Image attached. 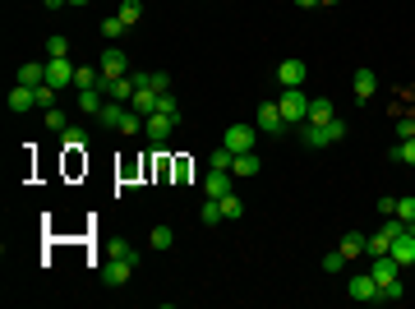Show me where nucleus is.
<instances>
[{"mask_svg": "<svg viewBox=\"0 0 415 309\" xmlns=\"http://www.w3.org/2000/svg\"><path fill=\"white\" fill-rule=\"evenodd\" d=\"M300 139H305V148H328V143H341L346 139V120L341 116H332L328 125H300Z\"/></svg>", "mask_w": 415, "mask_h": 309, "instance_id": "1", "label": "nucleus"}, {"mask_svg": "<svg viewBox=\"0 0 415 309\" xmlns=\"http://www.w3.org/2000/svg\"><path fill=\"white\" fill-rule=\"evenodd\" d=\"M277 107H281V120H286V125H305V116H309V97H305V88H281Z\"/></svg>", "mask_w": 415, "mask_h": 309, "instance_id": "2", "label": "nucleus"}, {"mask_svg": "<svg viewBox=\"0 0 415 309\" xmlns=\"http://www.w3.org/2000/svg\"><path fill=\"white\" fill-rule=\"evenodd\" d=\"M231 153H254V143H259V125H226V134H222Z\"/></svg>", "mask_w": 415, "mask_h": 309, "instance_id": "3", "label": "nucleus"}, {"mask_svg": "<svg viewBox=\"0 0 415 309\" xmlns=\"http://www.w3.org/2000/svg\"><path fill=\"white\" fill-rule=\"evenodd\" d=\"M254 125H259L263 134H291V125L281 120V107H277V102H263V107L254 111Z\"/></svg>", "mask_w": 415, "mask_h": 309, "instance_id": "4", "label": "nucleus"}, {"mask_svg": "<svg viewBox=\"0 0 415 309\" xmlns=\"http://www.w3.org/2000/svg\"><path fill=\"white\" fill-rule=\"evenodd\" d=\"M74 70L78 65L70 61V56H51V61H46V83H51V88H70V83H74Z\"/></svg>", "mask_w": 415, "mask_h": 309, "instance_id": "5", "label": "nucleus"}, {"mask_svg": "<svg viewBox=\"0 0 415 309\" xmlns=\"http://www.w3.org/2000/svg\"><path fill=\"white\" fill-rule=\"evenodd\" d=\"M171 129H175V120H171V116H162V111H153V116H143V134H148V139H153L157 148H162V143L171 139Z\"/></svg>", "mask_w": 415, "mask_h": 309, "instance_id": "6", "label": "nucleus"}, {"mask_svg": "<svg viewBox=\"0 0 415 309\" xmlns=\"http://www.w3.org/2000/svg\"><path fill=\"white\" fill-rule=\"evenodd\" d=\"M129 277H134V263L129 259H111L107 254V263H102V281H107V286H125Z\"/></svg>", "mask_w": 415, "mask_h": 309, "instance_id": "7", "label": "nucleus"}, {"mask_svg": "<svg viewBox=\"0 0 415 309\" xmlns=\"http://www.w3.org/2000/svg\"><path fill=\"white\" fill-rule=\"evenodd\" d=\"M277 83H281V88H305V61H281L277 65Z\"/></svg>", "mask_w": 415, "mask_h": 309, "instance_id": "8", "label": "nucleus"}, {"mask_svg": "<svg viewBox=\"0 0 415 309\" xmlns=\"http://www.w3.org/2000/svg\"><path fill=\"white\" fill-rule=\"evenodd\" d=\"M97 88L107 93V102H129V97H134V78H129V74H125V78H107V74H102Z\"/></svg>", "mask_w": 415, "mask_h": 309, "instance_id": "9", "label": "nucleus"}, {"mask_svg": "<svg viewBox=\"0 0 415 309\" xmlns=\"http://www.w3.org/2000/svg\"><path fill=\"white\" fill-rule=\"evenodd\" d=\"M97 65H102V74H107V78H125V74H129V61H125L120 47H107Z\"/></svg>", "mask_w": 415, "mask_h": 309, "instance_id": "10", "label": "nucleus"}, {"mask_svg": "<svg viewBox=\"0 0 415 309\" xmlns=\"http://www.w3.org/2000/svg\"><path fill=\"white\" fill-rule=\"evenodd\" d=\"M369 277L379 281V286H383V281H392V277H401V263L392 259V254H379V259L369 263Z\"/></svg>", "mask_w": 415, "mask_h": 309, "instance_id": "11", "label": "nucleus"}, {"mask_svg": "<svg viewBox=\"0 0 415 309\" xmlns=\"http://www.w3.org/2000/svg\"><path fill=\"white\" fill-rule=\"evenodd\" d=\"M351 300H360V305H369V300H379V281L369 277V273H360V277H351Z\"/></svg>", "mask_w": 415, "mask_h": 309, "instance_id": "12", "label": "nucleus"}, {"mask_svg": "<svg viewBox=\"0 0 415 309\" xmlns=\"http://www.w3.org/2000/svg\"><path fill=\"white\" fill-rule=\"evenodd\" d=\"M203 194H208V199L231 194V175H226V171H217V167H208V175H203Z\"/></svg>", "mask_w": 415, "mask_h": 309, "instance_id": "13", "label": "nucleus"}, {"mask_svg": "<svg viewBox=\"0 0 415 309\" xmlns=\"http://www.w3.org/2000/svg\"><path fill=\"white\" fill-rule=\"evenodd\" d=\"M14 83H23V88H42V83H46V65H42V61H28V65H19Z\"/></svg>", "mask_w": 415, "mask_h": 309, "instance_id": "14", "label": "nucleus"}, {"mask_svg": "<svg viewBox=\"0 0 415 309\" xmlns=\"http://www.w3.org/2000/svg\"><path fill=\"white\" fill-rule=\"evenodd\" d=\"M387 254H392V259H397L401 268H411V263H415V235H411V231H406V235H397Z\"/></svg>", "mask_w": 415, "mask_h": 309, "instance_id": "15", "label": "nucleus"}, {"mask_svg": "<svg viewBox=\"0 0 415 309\" xmlns=\"http://www.w3.org/2000/svg\"><path fill=\"white\" fill-rule=\"evenodd\" d=\"M355 97H360V102H369V97L379 93V74H374V70H355Z\"/></svg>", "mask_w": 415, "mask_h": 309, "instance_id": "16", "label": "nucleus"}, {"mask_svg": "<svg viewBox=\"0 0 415 309\" xmlns=\"http://www.w3.org/2000/svg\"><path fill=\"white\" fill-rule=\"evenodd\" d=\"M341 254H346V259H360V254H369V235H360V231H346L341 235Z\"/></svg>", "mask_w": 415, "mask_h": 309, "instance_id": "17", "label": "nucleus"}, {"mask_svg": "<svg viewBox=\"0 0 415 309\" xmlns=\"http://www.w3.org/2000/svg\"><path fill=\"white\" fill-rule=\"evenodd\" d=\"M32 107H37V88L14 83V88H10V111H32Z\"/></svg>", "mask_w": 415, "mask_h": 309, "instance_id": "18", "label": "nucleus"}, {"mask_svg": "<svg viewBox=\"0 0 415 309\" xmlns=\"http://www.w3.org/2000/svg\"><path fill=\"white\" fill-rule=\"evenodd\" d=\"M102 107H107V93H102V88H83V93H78V111L102 116Z\"/></svg>", "mask_w": 415, "mask_h": 309, "instance_id": "19", "label": "nucleus"}, {"mask_svg": "<svg viewBox=\"0 0 415 309\" xmlns=\"http://www.w3.org/2000/svg\"><path fill=\"white\" fill-rule=\"evenodd\" d=\"M102 83V65H78L74 70V88L83 93V88H97Z\"/></svg>", "mask_w": 415, "mask_h": 309, "instance_id": "20", "label": "nucleus"}, {"mask_svg": "<svg viewBox=\"0 0 415 309\" xmlns=\"http://www.w3.org/2000/svg\"><path fill=\"white\" fill-rule=\"evenodd\" d=\"M332 116H337V111H332V102H328V97H314V102H309V116H305V120H309V125H328Z\"/></svg>", "mask_w": 415, "mask_h": 309, "instance_id": "21", "label": "nucleus"}, {"mask_svg": "<svg viewBox=\"0 0 415 309\" xmlns=\"http://www.w3.org/2000/svg\"><path fill=\"white\" fill-rule=\"evenodd\" d=\"M259 153H235V162H231V175H259Z\"/></svg>", "mask_w": 415, "mask_h": 309, "instance_id": "22", "label": "nucleus"}, {"mask_svg": "<svg viewBox=\"0 0 415 309\" xmlns=\"http://www.w3.org/2000/svg\"><path fill=\"white\" fill-rule=\"evenodd\" d=\"M129 107H134L138 116H153V111H157V93H153V88H134Z\"/></svg>", "mask_w": 415, "mask_h": 309, "instance_id": "23", "label": "nucleus"}, {"mask_svg": "<svg viewBox=\"0 0 415 309\" xmlns=\"http://www.w3.org/2000/svg\"><path fill=\"white\" fill-rule=\"evenodd\" d=\"M379 300H383V305H397V300H406V286H401V277L383 281V286H379Z\"/></svg>", "mask_w": 415, "mask_h": 309, "instance_id": "24", "label": "nucleus"}, {"mask_svg": "<svg viewBox=\"0 0 415 309\" xmlns=\"http://www.w3.org/2000/svg\"><path fill=\"white\" fill-rule=\"evenodd\" d=\"M157 111H162V116H171L175 125H180V116H184L180 102H175V93H157Z\"/></svg>", "mask_w": 415, "mask_h": 309, "instance_id": "25", "label": "nucleus"}, {"mask_svg": "<svg viewBox=\"0 0 415 309\" xmlns=\"http://www.w3.org/2000/svg\"><path fill=\"white\" fill-rule=\"evenodd\" d=\"M217 203H222V217H226V222H235V217H245V203L235 199V194H222Z\"/></svg>", "mask_w": 415, "mask_h": 309, "instance_id": "26", "label": "nucleus"}, {"mask_svg": "<svg viewBox=\"0 0 415 309\" xmlns=\"http://www.w3.org/2000/svg\"><path fill=\"white\" fill-rule=\"evenodd\" d=\"M171 245H175V231H171V226H153V249L157 254H167Z\"/></svg>", "mask_w": 415, "mask_h": 309, "instance_id": "27", "label": "nucleus"}, {"mask_svg": "<svg viewBox=\"0 0 415 309\" xmlns=\"http://www.w3.org/2000/svg\"><path fill=\"white\" fill-rule=\"evenodd\" d=\"M387 249H392V235L379 226V235H369V259H379V254H387Z\"/></svg>", "mask_w": 415, "mask_h": 309, "instance_id": "28", "label": "nucleus"}, {"mask_svg": "<svg viewBox=\"0 0 415 309\" xmlns=\"http://www.w3.org/2000/svg\"><path fill=\"white\" fill-rule=\"evenodd\" d=\"M120 19H125V28H134L138 19H143V0H125V5H120Z\"/></svg>", "mask_w": 415, "mask_h": 309, "instance_id": "29", "label": "nucleus"}, {"mask_svg": "<svg viewBox=\"0 0 415 309\" xmlns=\"http://www.w3.org/2000/svg\"><path fill=\"white\" fill-rule=\"evenodd\" d=\"M42 116H46V129H56V134H65V129H70V116H65V111H56V107H46Z\"/></svg>", "mask_w": 415, "mask_h": 309, "instance_id": "30", "label": "nucleus"}, {"mask_svg": "<svg viewBox=\"0 0 415 309\" xmlns=\"http://www.w3.org/2000/svg\"><path fill=\"white\" fill-rule=\"evenodd\" d=\"M392 162H406V167H415V139H401L397 148H392Z\"/></svg>", "mask_w": 415, "mask_h": 309, "instance_id": "31", "label": "nucleus"}, {"mask_svg": "<svg viewBox=\"0 0 415 309\" xmlns=\"http://www.w3.org/2000/svg\"><path fill=\"white\" fill-rule=\"evenodd\" d=\"M231 162H235V153H231L226 143H222V148H217V153L208 157V167H217V171H231Z\"/></svg>", "mask_w": 415, "mask_h": 309, "instance_id": "32", "label": "nucleus"}, {"mask_svg": "<svg viewBox=\"0 0 415 309\" xmlns=\"http://www.w3.org/2000/svg\"><path fill=\"white\" fill-rule=\"evenodd\" d=\"M107 254H111V259H129V263L138 268V249H134V245H125V240H116V245H111Z\"/></svg>", "mask_w": 415, "mask_h": 309, "instance_id": "33", "label": "nucleus"}, {"mask_svg": "<svg viewBox=\"0 0 415 309\" xmlns=\"http://www.w3.org/2000/svg\"><path fill=\"white\" fill-rule=\"evenodd\" d=\"M346 254H341V249H332V254H323V273H341V268H346Z\"/></svg>", "mask_w": 415, "mask_h": 309, "instance_id": "34", "label": "nucleus"}, {"mask_svg": "<svg viewBox=\"0 0 415 309\" xmlns=\"http://www.w3.org/2000/svg\"><path fill=\"white\" fill-rule=\"evenodd\" d=\"M203 222H208V226H217V222H226V217H222V203H217V199H208V203H203Z\"/></svg>", "mask_w": 415, "mask_h": 309, "instance_id": "35", "label": "nucleus"}, {"mask_svg": "<svg viewBox=\"0 0 415 309\" xmlns=\"http://www.w3.org/2000/svg\"><path fill=\"white\" fill-rule=\"evenodd\" d=\"M397 139H415V116L411 111H401L397 116Z\"/></svg>", "mask_w": 415, "mask_h": 309, "instance_id": "36", "label": "nucleus"}, {"mask_svg": "<svg viewBox=\"0 0 415 309\" xmlns=\"http://www.w3.org/2000/svg\"><path fill=\"white\" fill-rule=\"evenodd\" d=\"M56 93H61V88H51V83H42V88H37V111L56 107Z\"/></svg>", "mask_w": 415, "mask_h": 309, "instance_id": "37", "label": "nucleus"}, {"mask_svg": "<svg viewBox=\"0 0 415 309\" xmlns=\"http://www.w3.org/2000/svg\"><path fill=\"white\" fill-rule=\"evenodd\" d=\"M120 32H125V19H120V14L102 19V37H120Z\"/></svg>", "mask_w": 415, "mask_h": 309, "instance_id": "38", "label": "nucleus"}, {"mask_svg": "<svg viewBox=\"0 0 415 309\" xmlns=\"http://www.w3.org/2000/svg\"><path fill=\"white\" fill-rule=\"evenodd\" d=\"M46 56H70V37H46Z\"/></svg>", "mask_w": 415, "mask_h": 309, "instance_id": "39", "label": "nucleus"}, {"mask_svg": "<svg viewBox=\"0 0 415 309\" xmlns=\"http://www.w3.org/2000/svg\"><path fill=\"white\" fill-rule=\"evenodd\" d=\"M148 88H153V93H171V74L153 70V78H148Z\"/></svg>", "mask_w": 415, "mask_h": 309, "instance_id": "40", "label": "nucleus"}, {"mask_svg": "<svg viewBox=\"0 0 415 309\" xmlns=\"http://www.w3.org/2000/svg\"><path fill=\"white\" fill-rule=\"evenodd\" d=\"M65 148H88V139H83V129H65Z\"/></svg>", "mask_w": 415, "mask_h": 309, "instance_id": "41", "label": "nucleus"}, {"mask_svg": "<svg viewBox=\"0 0 415 309\" xmlns=\"http://www.w3.org/2000/svg\"><path fill=\"white\" fill-rule=\"evenodd\" d=\"M379 217H397V199H392V194L379 199Z\"/></svg>", "mask_w": 415, "mask_h": 309, "instance_id": "42", "label": "nucleus"}, {"mask_svg": "<svg viewBox=\"0 0 415 309\" xmlns=\"http://www.w3.org/2000/svg\"><path fill=\"white\" fill-rule=\"evenodd\" d=\"M46 10H61V5H70V0H42Z\"/></svg>", "mask_w": 415, "mask_h": 309, "instance_id": "43", "label": "nucleus"}, {"mask_svg": "<svg viewBox=\"0 0 415 309\" xmlns=\"http://www.w3.org/2000/svg\"><path fill=\"white\" fill-rule=\"evenodd\" d=\"M295 5H300V10H314V5H319V0H295Z\"/></svg>", "mask_w": 415, "mask_h": 309, "instance_id": "44", "label": "nucleus"}, {"mask_svg": "<svg viewBox=\"0 0 415 309\" xmlns=\"http://www.w3.org/2000/svg\"><path fill=\"white\" fill-rule=\"evenodd\" d=\"M70 5H92V0H70Z\"/></svg>", "mask_w": 415, "mask_h": 309, "instance_id": "45", "label": "nucleus"}, {"mask_svg": "<svg viewBox=\"0 0 415 309\" xmlns=\"http://www.w3.org/2000/svg\"><path fill=\"white\" fill-rule=\"evenodd\" d=\"M406 231H411V235H415V222H406Z\"/></svg>", "mask_w": 415, "mask_h": 309, "instance_id": "46", "label": "nucleus"}, {"mask_svg": "<svg viewBox=\"0 0 415 309\" xmlns=\"http://www.w3.org/2000/svg\"><path fill=\"white\" fill-rule=\"evenodd\" d=\"M319 5H337V0H319Z\"/></svg>", "mask_w": 415, "mask_h": 309, "instance_id": "47", "label": "nucleus"}]
</instances>
